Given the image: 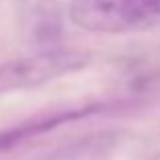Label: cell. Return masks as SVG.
I'll use <instances>...</instances> for the list:
<instances>
[{
	"label": "cell",
	"mask_w": 160,
	"mask_h": 160,
	"mask_svg": "<svg viewBox=\"0 0 160 160\" xmlns=\"http://www.w3.org/2000/svg\"><path fill=\"white\" fill-rule=\"evenodd\" d=\"M89 55L81 51H45L32 57L0 63V95L31 89L87 67Z\"/></svg>",
	"instance_id": "obj_1"
},
{
	"label": "cell",
	"mask_w": 160,
	"mask_h": 160,
	"mask_svg": "<svg viewBox=\"0 0 160 160\" xmlns=\"http://www.w3.org/2000/svg\"><path fill=\"white\" fill-rule=\"evenodd\" d=\"M69 18L75 27L89 32L136 31L126 0H71Z\"/></svg>",
	"instance_id": "obj_2"
},
{
	"label": "cell",
	"mask_w": 160,
	"mask_h": 160,
	"mask_svg": "<svg viewBox=\"0 0 160 160\" xmlns=\"http://www.w3.org/2000/svg\"><path fill=\"white\" fill-rule=\"evenodd\" d=\"M89 109H77V112H61V113H53V116H45V118H39V120H32L28 124H22V126H16L12 130H6V132L0 134V150L4 148H10L14 144H20L22 140H27L28 136L37 132H45V130H53L55 126L63 124V122H69V120H75V118H81Z\"/></svg>",
	"instance_id": "obj_3"
},
{
	"label": "cell",
	"mask_w": 160,
	"mask_h": 160,
	"mask_svg": "<svg viewBox=\"0 0 160 160\" xmlns=\"http://www.w3.org/2000/svg\"><path fill=\"white\" fill-rule=\"evenodd\" d=\"M126 6L136 28L160 20V0H126Z\"/></svg>",
	"instance_id": "obj_4"
}]
</instances>
